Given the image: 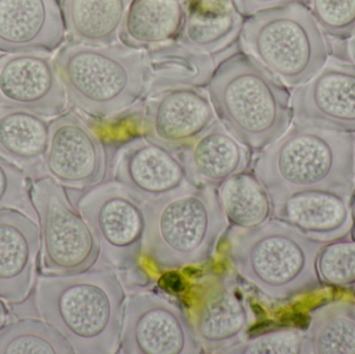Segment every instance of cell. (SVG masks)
I'll return each mask as SVG.
<instances>
[{
	"mask_svg": "<svg viewBox=\"0 0 355 354\" xmlns=\"http://www.w3.org/2000/svg\"><path fill=\"white\" fill-rule=\"evenodd\" d=\"M126 291L114 270L37 278L35 307L42 320L70 343L75 353H119Z\"/></svg>",
	"mask_w": 355,
	"mask_h": 354,
	"instance_id": "obj_1",
	"label": "cell"
},
{
	"mask_svg": "<svg viewBox=\"0 0 355 354\" xmlns=\"http://www.w3.org/2000/svg\"><path fill=\"white\" fill-rule=\"evenodd\" d=\"M355 133L294 124L259 154L254 175L273 208L302 191H322L352 199Z\"/></svg>",
	"mask_w": 355,
	"mask_h": 354,
	"instance_id": "obj_2",
	"label": "cell"
},
{
	"mask_svg": "<svg viewBox=\"0 0 355 354\" xmlns=\"http://www.w3.org/2000/svg\"><path fill=\"white\" fill-rule=\"evenodd\" d=\"M141 257L162 272L208 263L230 222L217 188L188 183L144 203Z\"/></svg>",
	"mask_w": 355,
	"mask_h": 354,
	"instance_id": "obj_3",
	"label": "cell"
},
{
	"mask_svg": "<svg viewBox=\"0 0 355 354\" xmlns=\"http://www.w3.org/2000/svg\"><path fill=\"white\" fill-rule=\"evenodd\" d=\"M225 254L236 274L263 295L285 301L321 290L317 258L325 243L314 240L283 220L261 226H232Z\"/></svg>",
	"mask_w": 355,
	"mask_h": 354,
	"instance_id": "obj_4",
	"label": "cell"
},
{
	"mask_svg": "<svg viewBox=\"0 0 355 354\" xmlns=\"http://www.w3.org/2000/svg\"><path fill=\"white\" fill-rule=\"evenodd\" d=\"M217 120L250 151H262L293 122L288 87L243 51L217 64L207 83Z\"/></svg>",
	"mask_w": 355,
	"mask_h": 354,
	"instance_id": "obj_5",
	"label": "cell"
},
{
	"mask_svg": "<svg viewBox=\"0 0 355 354\" xmlns=\"http://www.w3.org/2000/svg\"><path fill=\"white\" fill-rule=\"evenodd\" d=\"M68 102L97 120L116 118L147 95L145 50L69 42L54 57Z\"/></svg>",
	"mask_w": 355,
	"mask_h": 354,
	"instance_id": "obj_6",
	"label": "cell"
},
{
	"mask_svg": "<svg viewBox=\"0 0 355 354\" xmlns=\"http://www.w3.org/2000/svg\"><path fill=\"white\" fill-rule=\"evenodd\" d=\"M241 51L287 87L313 78L327 64L329 45L306 4H288L248 17L239 35Z\"/></svg>",
	"mask_w": 355,
	"mask_h": 354,
	"instance_id": "obj_7",
	"label": "cell"
},
{
	"mask_svg": "<svg viewBox=\"0 0 355 354\" xmlns=\"http://www.w3.org/2000/svg\"><path fill=\"white\" fill-rule=\"evenodd\" d=\"M31 195L41 233V274L62 276L93 268L99 259L97 239L64 187L43 177L31 184Z\"/></svg>",
	"mask_w": 355,
	"mask_h": 354,
	"instance_id": "obj_8",
	"label": "cell"
},
{
	"mask_svg": "<svg viewBox=\"0 0 355 354\" xmlns=\"http://www.w3.org/2000/svg\"><path fill=\"white\" fill-rule=\"evenodd\" d=\"M77 210L97 239L98 264L114 272L139 267L145 229L143 202L116 181H106L87 189Z\"/></svg>",
	"mask_w": 355,
	"mask_h": 354,
	"instance_id": "obj_9",
	"label": "cell"
},
{
	"mask_svg": "<svg viewBox=\"0 0 355 354\" xmlns=\"http://www.w3.org/2000/svg\"><path fill=\"white\" fill-rule=\"evenodd\" d=\"M118 353L200 354L204 351L183 308L159 293L137 291L125 303Z\"/></svg>",
	"mask_w": 355,
	"mask_h": 354,
	"instance_id": "obj_10",
	"label": "cell"
},
{
	"mask_svg": "<svg viewBox=\"0 0 355 354\" xmlns=\"http://www.w3.org/2000/svg\"><path fill=\"white\" fill-rule=\"evenodd\" d=\"M190 321L204 353H227L248 338L256 322L250 303L229 278L209 276L194 289Z\"/></svg>",
	"mask_w": 355,
	"mask_h": 354,
	"instance_id": "obj_11",
	"label": "cell"
},
{
	"mask_svg": "<svg viewBox=\"0 0 355 354\" xmlns=\"http://www.w3.org/2000/svg\"><path fill=\"white\" fill-rule=\"evenodd\" d=\"M106 168L101 139L78 114L64 112L49 123L46 177L66 188L87 191L103 181Z\"/></svg>",
	"mask_w": 355,
	"mask_h": 354,
	"instance_id": "obj_12",
	"label": "cell"
},
{
	"mask_svg": "<svg viewBox=\"0 0 355 354\" xmlns=\"http://www.w3.org/2000/svg\"><path fill=\"white\" fill-rule=\"evenodd\" d=\"M68 98L51 54L0 55V107L28 110L45 118L66 112Z\"/></svg>",
	"mask_w": 355,
	"mask_h": 354,
	"instance_id": "obj_13",
	"label": "cell"
},
{
	"mask_svg": "<svg viewBox=\"0 0 355 354\" xmlns=\"http://www.w3.org/2000/svg\"><path fill=\"white\" fill-rule=\"evenodd\" d=\"M216 120L207 89L172 87L147 97L144 136L180 153Z\"/></svg>",
	"mask_w": 355,
	"mask_h": 354,
	"instance_id": "obj_14",
	"label": "cell"
},
{
	"mask_svg": "<svg viewBox=\"0 0 355 354\" xmlns=\"http://www.w3.org/2000/svg\"><path fill=\"white\" fill-rule=\"evenodd\" d=\"M293 123L355 133V64L327 60L308 82L294 89Z\"/></svg>",
	"mask_w": 355,
	"mask_h": 354,
	"instance_id": "obj_15",
	"label": "cell"
},
{
	"mask_svg": "<svg viewBox=\"0 0 355 354\" xmlns=\"http://www.w3.org/2000/svg\"><path fill=\"white\" fill-rule=\"evenodd\" d=\"M112 176L143 203L191 183L179 153L146 136L135 137L120 148L114 158Z\"/></svg>",
	"mask_w": 355,
	"mask_h": 354,
	"instance_id": "obj_16",
	"label": "cell"
},
{
	"mask_svg": "<svg viewBox=\"0 0 355 354\" xmlns=\"http://www.w3.org/2000/svg\"><path fill=\"white\" fill-rule=\"evenodd\" d=\"M66 33L60 0H0V52L51 53Z\"/></svg>",
	"mask_w": 355,
	"mask_h": 354,
	"instance_id": "obj_17",
	"label": "cell"
},
{
	"mask_svg": "<svg viewBox=\"0 0 355 354\" xmlns=\"http://www.w3.org/2000/svg\"><path fill=\"white\" fill-rule=\"evenodd\" d=\"M40 249L37 222L20 210L0 209V299L21 303L28 297Z\"/></svg>",
	"mask_w": 355,
	"mask_h": 354,
	"instance_id": "obj_18",
	"label": "cell"
},
{
	"mask_svg": "<svg viewBox=\"0 0 355 354\" xmlns=\"http://www.w3.org/2000/svg\"><path fill=\"white\" fill-rule=\"evenodd\" d=\"M179 155L192 184L217 188L248 170L252 151L216 120Z\"/></svg>",
	"mask_w": 355,
	"mask_h": 354,
	"instance_id": "obj_19",
	"label": "cell"
},
{
	"mask_svg": "<svg viewBox=\"0 0 355 354\" xmlns=\"http://www.w3.org/2000/svg\"><path fill=\"white\" fill-rule=\"evenodd\" d=\"M272 216L325 245L345 238L354 226L352 199L329 191L295 193L273 208Z\"/></svg>",
	"mask_w": 355,
	"mask_h": 354,
	"instance_id": "obj_20",
	"label": "cell"
},
{
	"mask_svg": "<svg viewBox=\"0 0 355 354\" xmlns=\"http://www.w3.org/2000/svg\"><path fill=\"white\" fill-rule=\"evenodd\" d=\"M184 16L178 43L214 55L235 43L243 16L234 0H183Z\"/></svg>",
	"mask_w": 355,
	"mask_h": 354,
	"instance_id": "obj_21",
	"label": "cell"
},
{
	"mask_svg": "<svg viewBox=\"0 0 355 354\" xmlns=\"http://www.w3.org/2000/svg\"><path fill=\"white\" fill-rule=\"evenodd\" d=\"M49 123L28 110L0 107V155L24 170L29 178L45 176L44 158Z\"/></svg>",
	"mask_w": 355,
	"mask_h": 354,
	"instance_id": "obj_22",
	"label": "cell"
},
{
	"mask_svg": "<svg viewBox=\"0 0 355 354\" xmlns=\"http://www.w3.org/2000/svg\"><path fill=\"white\" fill-rule=\"evenodd\" d=\"M183 0H132L120 33V43L151 50L177 41L183 23Z\"/></svg>",
	"mask_w": 355,
	"mask_h": 354,
	"instance_id": "obj_23",
	"label": "cell"
},
{
	"mask_svg": "<svg viewBox=\"0 0 355 354\" xmlns=\"http://www.w3.org/2000/svg\"><path fill=\"white\" fill-rule=\"evenodd\" d=\"M132 0H62L70 42L106 46L120 43V33Z\"/></svg>",
	"mask_w": 355,
	"mask_h": 354,
	"instance_id": "obj_24",
	"label": "cell"
},
{
	"mask_svg": "<svg viewBox=\"0 0 355 354\" xmlns=\"http://www.w3.org/2000/svg\"><path fill=\"white\" fill-rule=\"evenodd\" d=\"M149 68L147 97L177 87H202L214 72V58L178 42L145 50Z\"/></svg>",
	"mask_w": 355,
	"mask_h": 354,
	"instance_id": "obj_25",
	"label": "cell"
},
{
	"mask_svg": "<svg viewBox=\"0 0 355 354\" xmlns=\"http://www.w3.org/2000/svg\"><path fill=\"white\" fill-rule=\"evenodd\" d=\"M304 334L308 354H355V301H329L313 310Z\"/></svg>",
	"mask_w": 355,
	"mask_h": 354,
	"instance_id": "obj_26",
	"label": "cell"
},
{
	"mask_svg": "<svg viewBox=\"0 0 355 354\" xmlns=\"http://www.w3.org/2000/svg\"><path fill=\"white\" fill-rule=\"evenodd\" d=\"M217 193L231 226L256 228L272 215L270 197L254 174L244 172L231 177L217 187Z\"/></svg>",
	"mask_w": 355,
	"mask_h": 354,
	"instance_id": "obj_27",
	"label": "cell"
},
{
	"mask_svg": "<svg viewBox=\"0 0 355 354\" xmlns=\"http://www.w3.org/2000/svg\"><path fill=\"white\" fill-rule=\"evenodd\" d=\"M73 354L67 339L44 320L22 319L0 330V354Z\"/></svg>",
	"mask_w": 355,
	"mask_h": 354,
	"instance_id": "obj_28",
	"label": "cell"
},
{
	"mask_svg": "<svg viewBox=\"0 0 355 354\" xmlns=\"http://www.w3.org/2000/svg\"><path fill=\"white\" fill-rule=\"evenodd\" d=\"M317 272L322 284L333 287L355 285V241L323 245L317 258Z\"/></svg>",
	"mask_w": 355,
	"mask_h": 354,
	"instance_id": "obj_29",
	"label": "cell"
},
{
	"mask_svg": "<svg viewBox=\"0 0 355 354\" xmlns=\"http://www.w3.org/2000/svg\"><path fill=\"white\" fill-rule=\"evenodd\" d=\"M308 6L324 35L340 41L355 33V0H308Z\"/></svg>",
	"mask_w": 355,
	"mask_h": 354,
	"instance_id": "obj_30",
	"label": "cell"
},
{
	"mask_svg": "<svg viewBox=\"0 0 355 354\" xmlns=\"http://www.w3.org/2000/svg\"><path fill=\"white\" fill-rule=\"evenodd\" d=\"M227 353L306 354V334L298 328H277L248 338Z\"/></svg>",
	"mask_w": 355,
	"mask_h": 354,
	"instance_id": "obj_31",
	"label": "cell"
},
{
	"mask_svg": "<svg viewBox=\"0 0 355 354\" xmlns=\"http://www.w3.org/2000/svg\"><path fill=\"white\" fill-rule=\"evenodd\" d=\"M28 175L0 155V209L10 208L37 220V214L31 201V184Z\"/></svg>",
	"mask_w": 355,
	"mask_h": 354,
	"instance_id": "obj_32",
	"label": "cell"
},
{
	"mask_svg": "<svg viewBox=\"0 0 355 354\" xmlns=\"http://www.w3.org/2000/svg\"><path fill=\"white\" fill-rule=\"evenodd\" d=\"M234 2L243 17H250L262 10L281 8L295 2L308 6V0H234Z\"/></svg>",
	"mask_w": 355,
	"mask_h": 354,
	"instance_id": "obj_33",
	"label": "cell"
},
{
	"mask_svg": "<svg viewBox=\"0 0 355 354\" xmlns=\"http://www.w3.org/2000/svg\"><path fill=\"white\" fill-rule=\"evenodd\" d=\"M8 313L6 305L0 299V330L6 326V321H8Z\"/></svg>",
	"mask_w": 355,
	"mask_h": 354,
	"instance_id": "obj_34",
	"label": "cell"
},
{
	"mask_svg": "<svg viewBox=\"0 0 355 354\" xmlns=\"http://www.w3.org/2000/svg\"><path fill=\"white\" fill-rule=\"evenodd\" d=\"M348 51H349L350 56L355 62V33L350 37L349 44H348Z\"/></svg>",
	"mask_w": 355,
	"mask_h": 354,
	"instance_id": "obj_35",
	"label": "cell"
},
{
	"mask_svg": "<svg viewBox=\"0 0 355 354\" xmlns=\"http://www.w3.org/2000/svg\"><path fill=\"white\" fill-rule=\"evenodd\" d=\"M352 215H354V226H352V231H354V239L355 241V204L352 206Z\"/></svg>",
	"mask_w": 355,
	"mask_h": 354,
	"instance_id": "obj_36",
	"label": "cell"
},
{
	"mask_svg": "<svg viewBox=\"0 0 355 354\" xmlns=\"http://www.w3.org/2000/svg\"><path fill=\"white\" fill-rule=\"evenodd\" d=\"M354 164H355V150H354Z\"/></svg>",
	"mask_w": 355,
	"mask_h": 354,
	"instance_id": "obj_37",
	"label": "cell"
}]
</instances>
